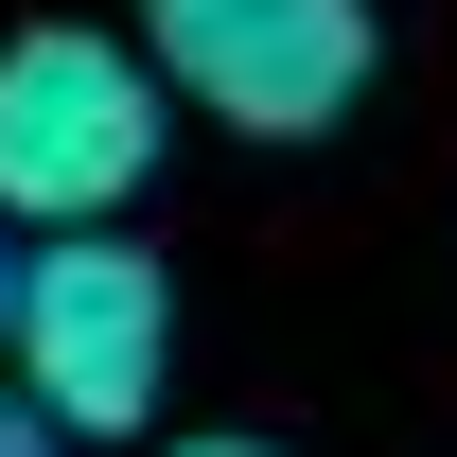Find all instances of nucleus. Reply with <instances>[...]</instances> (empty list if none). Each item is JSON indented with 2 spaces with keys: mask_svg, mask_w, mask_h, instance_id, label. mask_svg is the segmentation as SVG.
<instances>
[{
  "mask_svg": "<svg viewBox=\"0 0 457 457\" xmlns=\"http://www.w3.org/2000/svg\"><path fill=\"white\" fill-rule=\"evenodd\" d=\"M159 71L141 36L106 18H36V36H0V228L18 246H71V228H106L141 176H159Z\"/></svg>",
  "mask_w": 457,
  "mask_h": 457,
  "instance_id": "1",
  "label": "nucleus"
},
{
  "mask_svg": "<svg viewBox=\"0 0 457 457\" xmlns=\"http://www.w3.org/2000/svg\"><path fill=\"white\" fill-rule=\"evenodd\" d=\"M0 352H18V404H36L54 440H141L159 387H176V282H159V246H123V228L18 246Z\"/></svg>",
  "mask_w": 457,
  "mask_h": 457,
  "instance_id": "2",
  "label": "nucleus"
},
{
  "mask_svg": "<svg viewBox=\"0 0 457 457\" xmlns=\"http://www.w3.org/2000/svg\"><path fill=\"white\" fill-rule=\"evenodd\" d=\"M141 71L159 106H212L228 141H317L370 106L387 18L370 0H141Z\"/></svg>",
  "mask_w": 457,
  "mask_h": 457,
  "instance_id": "3",
  "label": "nucleus"
},
{
  "mask_svg": "<svg viewBox=\"0 0 457 457\" xmlns=\"http://www.w3.org/2000/svg\"><path fill=\"white\" fill-rule=\"evenodd\" d=\"M0 457H71V440H54V422H36L18 387H0Z\"/></svg>",
  "mask_w": 457,
  "mask_h": 457,
  "instance_id": "4",
  "label": "nucleus"
},
{
  "mask_svg": "<svg viewBox=\"0 0 457 457\" xmlns=\"http://www.w3.org/2000/svg\"><path fill=\"white\" fill-rule=\"evenodd\" d=\"M159 457H282V440H159Z\"/></svg>",
  "mask_w": 457,
  "mask_h": 457,
  "instance_id": "5",
  "label": "nucleus"
},
{
  "mask_svg": "<svg viewBox=\"0 0 457 457\" xmlns=\"http://www.w3.org/2000/svg\"><path fill=\"white\" fill-rule=\"evenodd\" d=\"M0 299H18V264H0Z\"/></svg>",
  "mask_w": 457,
  "mask_h": 457,
  "instance_id": "6",
  "label": "nucleus"
}]
</instances>
